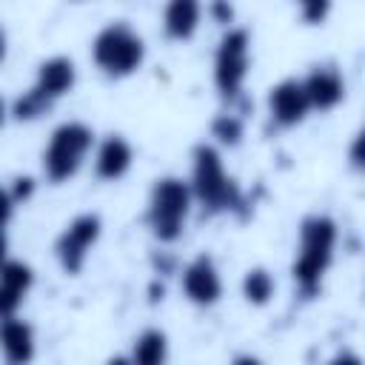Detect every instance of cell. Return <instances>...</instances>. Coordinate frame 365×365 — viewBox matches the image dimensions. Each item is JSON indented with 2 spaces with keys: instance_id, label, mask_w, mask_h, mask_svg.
Wrapping results in <instances>:
<instances>
[{
  "instance_id": "obj_1",
  "label": "cell",
  "mask_w": 365,
  "mask_h": 365,
  "mask_svg": "<svg viewBox=\"0 0 365 365\" xmlns=\"http://www.w3.org/2000/svg\"><path fill=\"white\" fill-rule=\"evenodd\" d=\"M334 237H336L334 222L325 220V217L308 220L305 228H302V254H299V262L294 265V274L308 291L317 285V279L322 277V271L331 259Z\"/></svg>"
},
{
  "instance_id": "obj_2",
  "label": "cell",
  "mask_w": 365,
  "mask_h": 365,
  "mask_svg": "<svg viewBox=\"0 0 365 365\" xmlns=\"http://www.w3.org/2000/svg\"><path fill=\"white\" fill-rule=\"evenodd\" d=\"M91 145V131L80 123H68V125H60L48 143V151H46V171L51 180H66L77 171L83 154L88 151Z\"/></svg>"
},
{
  "instance_id": "obj_3",
  "label": "cell",
  "mask_w": 365,
  "mask_h": 365,
  "mask_svg": "<svg viewBox=\"0 0 365 365\" xmlns=\"http://www.w3.org/2000/svg\"><path fill=\"white\" fill-rule=\"evenodd\" d=\"M94 60L108 74H128L143 60V43L128 26H108L94 43Z\"/></svg>"
},
{
  "instance_id": "obj_4",
  "label": "cell",
  "mask_w": 365,
  "mask_h": 365,
  "mask_svg": "<svg viewBox=\"0 0 365 365\" xmlns=\"http://www.w3.org/2000/svg\"><path fill=\"white\" fill-rule=\"evenodd\" d=\"M185 214H188V188L180 180H163L154 188V200H151V225L157 237L174 240L180 234Z\"/></svg>"
},
{
  "instance_id": "obj_5",
  "label": "cell",
  "mask_w": 365,
  "mask_h": 365,
  "mask_svg": "<svg viewBox=\"0 0 365 365\" xmlns=\"http://www.w3.org/2000/svg\"><path fill=\"white\" fill-rule=\"evenodd\" d=\"M194 188H197V194L202 197V202H208V205H214V208L234 202V194H237V191H234V185L225 180L217 151L208 148V145H200V148H197Z\"/></svg>"
},
{
  "instance_id": "obj_6",
  "label": "cell",
  "mask_w": 365,
  "mask_h": 365,
  "mask_svg": "<svg viewBox=\"0 0 365 365\" xmlns=\"http://www.w3.org/2000/svg\"><path fill=\"white\" fill-rule=\"evenodd\" d=\"M248 66V37L245 31H228L217 51V83L225 94H234L245 77Z\"/></svg>"
},
{
  "instance_id": "obj_7",
  "label": "cell",
  "mask_w": 365,
  "mask_h": 365,
  "mask_svg": "<svg viewBox=\"0 0 365 365\" xmlns=\"http://www.w3.org/2000/svg\"><path fill=\"white\" fill-rule=\"evenodd\" d=\"M97 228H100L97 217H80V220H74V222L68 225V231H66L63 240H60V257H63V265H66L68 271H77V268H80L86 248H88V245L94 242V237H97Z\"/></svg>"
},
{
  "instance_id": "obj_8",
  "label": "cell",
  "mask_w": 365,
  "mask_h": 365,
  "mask_svg": "<svg viewBox=\"0 0 365 365\" xmlns=\"http://www.w3.org/2000/svg\"><path fill=\"white\" fill-rule=\"evenodd\" d=\"M308 94H305V86L297 83V80H285L279 83L277 88H271V111L279 123L291 125L297 120H302V114L308 111Z\"/></svg>"
},
{
  "instance_id": "obj_9",
  "label": "cell",
  "mask_w": 365,
  "mask_h": 365,
  "mask_svg": "<svg viewBox=\"0 0 365 365\" xmlns=\"http://www.w3.org/2000/svg\"><path fill=\"white\" fill-rule=\"evenodd\" d=\"M182 288L194 302H214L220 297V277L208 257H200L185 268Z\"/></svg>"
},
{
  "instance_id": "obj_10",
  "label": "cell",
  "mask_w": 365,
  "mask_h": 365,
  "mask_svg": "<svg viewBox=\"0 0 365 365\" xmlns=\"http://www.w3.org/2000/svg\"><path fill=\"white\" fill-rule=\"evenodd\" d=\"M302 86H305L308 103L317 106V108H331L334 103L342 100V80H339L336 71H328V68L314 71L308 77V83H302Z\"/></svg>"
},
{
  "instance_id": "obj_11",
  "label": "cell",
  "mask_w": 365,
  "mask_h": 365,
  "mask_svg": "<svg viewBox=\"0 0 365 365\" xmlns=\"http://www.w3.org/2000/svg\"><path fill=\"white\" fill-rule=\"evenodd\" d=\"M74 83V66L71 60H63V57H54L48 63L40 66V83H37V91L46 94V97H57L63 91H68Z\"/></svg>"
},
{
  "instance_id": "obj_12",
  "label": "cell",
  "mask_w": 365,
  "mask_h": 365,
  "mask_svg": "<svg viewBox=\"0 0 365 365\" xmlns=\"http://www.w3.org/2000/svg\"><path fill=\"white\" fill-rule=\"evenodd\" d=\"M0 342L11 362H23L31 356V331L17 319H6L0 325Z\"/></svg>"
},
{
  "instance_id": "obj_13",
  "label": "cell",
  "mask_w": 365,
  "mask_h": 365,
  "mask_svg": "<svg viewBox=\"0 0 365 365\" xmlns=\"http://www.w3.org/2000/svg\"><path fill=\"white\" fill-rule=\"evenodd\" d=\"M200 3L197 0H171L165 11V29L171 37H188L197 29Z\"/></svg>"
},
{
  "instance_id": "obj_14",
  "label": "cell",
  "mask_w": 365,
  "mask_h": 365,
  "mask_svg": "<svg viewBox=\"0 0 365 365\" xmlns=\"http://www.w3.org/2000/svg\"><path fill=\"white\" fill-rule=\"evenodd\" d=\"M128 163H131V148H128L120 137H111V140H106V145L100 148L97 171H100V177L114 180V177H120V174L128 168Z\"/></svg>"
},
{
  "instance_id": "obj_15",
  "label": "cell",
  "mask_w": 365,
  "mask_h": 365,
  "mask_svg": "<svg viewBox=\"0 0 365 365\" xmlns=\"http://www.w3.org/2000/svg\"><path fill=\"white\" fill-rule=\"evenodd\" d=\"M165 356V336L160 331H148L137 339V348H134V359L143 362V365H154Z\"/></svg>"
},
{
  "instance_id": "obj_16",
  "label": "cell",
  "mask_w": 365,
  "mask_h": 365,
  "mask_svg": "<svg viewBox=\"0 0 365 365\" xmlns=\"http://www.w3.org/2000/svg\"><path fill=\"white\" fill-rule=\"evenodd\" d=\"M271 291H274V282H271V277L265 271L257 268V271H251L245 277V294H248L251 302H265L271 297Z\"/></svg>"
},
{
  "instance_id": "obj_17",
  "label": "cell",
  "mask_w": 365,
  "mask_h": 365,
  "mask_svg": "<svg viewBox=\"0 0 365 365\" xmlns=\"http://www.w3.org/2000/svg\"><path fill=\"white\" fill-rule=\"evenodd\" d=\"M0 282L11 285L17 291H26L31 285V271L26 265H20V262H9V265L0 268Z\"/></svg>"
},
{
  "instance_id": "obj_18",
  "label": "cell",
  "mask_w": 365,
  "mask_h": 365,
  "mask_svg": "<svg viewBox=\"0 0 365 365\" xmlns=\"http://www.w3.org/2000/svg\"><path fill=\"white\" fill-rule=\"evenodd\" d=\"M46 106H48V97H46V94H40V91L34 88L31 94H26V97L17 103V108H14V111H17V117H37Z\"/></svg>"
},
{
  "instance_id": "obj_19",
  "label": "cell",
  "mask_w": 365,
  "mask_h": 365,
  "mask_svg": "<svg viewBox=\"0 0 365 365\" xmlns=\"http://www.w3.org/2000/svg\"><path fill=\"white\" fill-rule=\"evenodd\" d=\"M20 297H23V291H17V288L0 282V317H9V314L20 305Z\"/></svg>"
},
{
  "instance_id": "obj_20",
  "label": "cell",
  "mask_w": 365,
  "mask_h": 365,
  "mask_svg": "<svg viewBox=\"0 0 365 365\" xmlns=\"http://www.w3.org/2000/svg\"><path fill=\"white\" fill-rule=\"evenodd\" d=\"M214 131H217L225 143H237V137H240V123H237L234 117H220V120L214 123Z\"/></svg>"
},
{
  "instance_id": "obj_21",
  "label": "cell",
  "mask_w": 365,
  "mask_h": 365,
  "mask_svg": "<svg viewBox=\"0 0 365 365\" xmlns=\"http://www.w3.org/2000/svg\"><path fill=\"white\" fill-rule=\"evenodd\" d=\"M302 3V14H305V20H311V23H319L325 14H328V0H299Z\"/></svg>"
},
{
  "instance_id": "obj_22",
  "label": "cell",
  "mask_w": 365,
  "mask_h": 365,
  "mask_svg": "<svg viewBox=\"0 0 365 365\" xmlns=\"http://www.w3.org/2000/svg\"><path fill=\"white\" fill-rule=\"evenodd\" d=\"M9 214H11V197L6 191H0V225L9 220Z\"/></svg>"
},
{
  "instance_id": "obj_23",
  "label": "cell",
  "mask_w": 365,
  "mask_h": 365,
  "mask_svg": "<svg viewBox=\"0 0 365 365\" xmlns=\"http://www.w3.org/2000/svg\"><path fill=\"white\" fill-rule=\"evenodd\" d=\"M3 254H6V240H3V234H0V262H3Z\"/></svg>"
},
{
  "instance_id": "obj_24",
  "label": "cell",
  "mask_w": 365,
  "mask_h": 365,
  "mask_svg": "<svg viewBox=\"0 0 365 365\" xmlns=\"http://www.w3.org/2000/svg\"><path fill=\"white\" fill-rule=\"evenodd\" d=\"M3 114H6V108H3V100H0V123H3Z\"/></svg>"
},
{
  "instance_id": "obj_25",
  "label": "cell",
  "mask_w": 365,
  "mask_h": 365,
  "mask_svg": "<svg viewBox=\"0 0 365 365\" xmlns=\"http://www.w3.org/2000/svg\"><path fill=\"white\" fill-rule=\"evenodd\" d=\"M3 51H6V46H3V34H0V57H3Z\"/></svg>"
}]
</instances>
